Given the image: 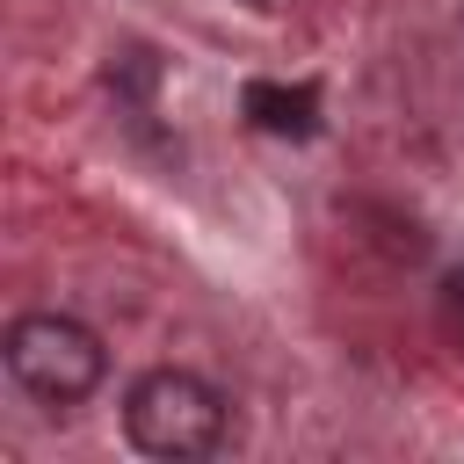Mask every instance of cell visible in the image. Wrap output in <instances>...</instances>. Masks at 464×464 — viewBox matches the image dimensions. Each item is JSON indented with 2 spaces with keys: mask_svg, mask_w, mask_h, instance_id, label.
Returning a JSON list of instances; mask_svg holds the SVG:
<instances>
[{
  "mask_svg": "<svg viewBox=\"0 0 464 464\" xmlns=\"http://www.w3.org/2000/svg\"><path fill=\"white\" fill-rule=\"evenodd\" d=\"M123 428L145 457H203L225 435V399L188 370H145L123 399Z\"/></svg>",
  "mask_w": 464,
  "mask_h": 464,
  "instance_id": "6da1fadb",
  "label": "cell"
},
{
  "mask_svg": "<svg viewBox=\"0 0 464 464\" xmlns=\"http://www.w3.org/2000/svg\"><path fill=\"white\" fill-rule=\"evenodd\" d=\"M102 362H109L102 341H94L80 319H65V312H29V319L7 326V370H14V384L36 392L44 406L87 399V392L102 384Z\"/></svg>",
  "mask_w": 464,
  "mask_h": 464,
  "instance_id": "7a4b0ae2",
  "label": "cell"
},
{
  "mask_svg": "<svg viewBox=\"0 0 464 464\" xmlns=\"http://www.w3.org/2000/svg\"><path fill=\"white\" fill-rule=\"evenodd\" d=\"M239 102H246L254 130H268V138H312V130H319V94H312V87H276V80H254Z\"/></svg>",
  "mask_w": 464,
  "mask_h": 464,
  "instance_id": "3957f363",
  "label": "cell"
},
{
  "mask_svg": "<svg viewBox=\"0 0 464 464\" xmlns=\"http://www.w3.org/2000/svg\"><path fill=\"white\" fill-rule=\"evenodd\" d=\"M116 94H130V102H145L152 87H160V58L152 51H138V44H123V51H109V72H102Z\"/></svg>",
  "mask_w": 464,
  "mask_h": 464,
  "instance_id": "277c9868",
  "label": "cell"
},
{
  "mask_svg": "<svg viewBox=\"0 0 464 464\" xmlns=\"http://www.w3.org/2000/svg\"><path fill=\"white\" fill-rule=\"evenodd\" d=\"M442 326H450V334L464 341V268H457V276L442 283Z\"/></svg>",
  "mask_w": 464,
  "mask_h": 464,
  "instance_id": "5b68a950",
  "label": "cell"
}]
</instances>
